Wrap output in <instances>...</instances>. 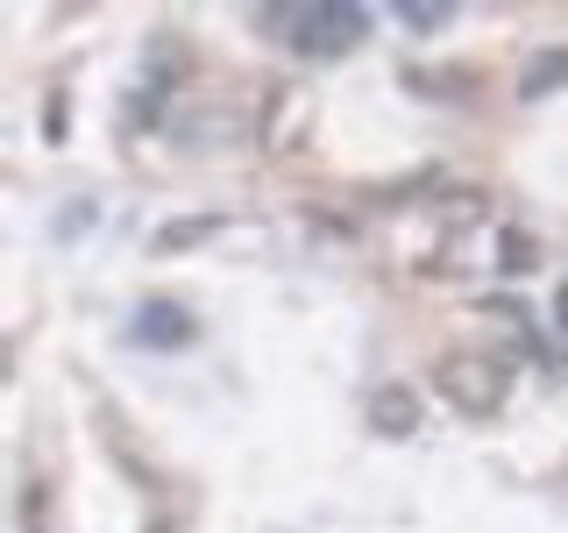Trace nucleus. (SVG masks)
Instances as JSON below:
<instances>
[{
    "label": "nucleus",
    "instance_id": "nucleus-1",
    "mask_svg": "<svg viewBox=\"0 0 568 533\" xmlns=\"http://www.w3.org/2000/svg\"><path fill=\"white\" fill-rule=\"evenodd\" d=\"M434 384L462 420H490L497 405H505V391H511V370L497 363V355H484V349H455V355L434 363Z\"/></svg>",
    "mask_w": 568,
    "mask_h": 533
},
{
    "label": "nucleus",
    "instance_id": "nucleus-5",
    "mask_svg": "<svg viewBox=\"0 0 568 533\" xmlns=\"http://www.w3.org/2000/svg\"><path fill=\"white\" fill-rule=\"evenodd\" d=\"M561 79H568V50H547V58H532V64H526V79H519V100H547Z\"/></svg>",
    "mask_w": 568,
    "mask_h": 533
},
{
    "label": "nucleus",
    "instance_id": "nucleus-6",
    "mask_svg": "<svg viewBox=\"0 0 568 533\" xmlns=\"http://www.w3.org/2000/svg\"><path fill=\"white\" fill-rule=\"evenodd\" d=\"M398 22H405V29H448L455 8H398Z\"/></svg>",
    "mask_w": 568,
    "mask_h": 533
},
{
    "label": "nucleus",
    "instance_id": "nucleus-7",
    "mask_svg": "<svg viewBox=\"0 0 568 533\" xmlns=\"http://www.w3.org/2000/svg\"><path fill=\"white\" fill-rule=\"evenodd\" d=\"M561 328H568V292H561Z\"/></svg>",
    "mask_w": 568,
    "mask_h": 533
},
{
    "label": "nucleus",
    "instance_id": "nucleus-4",
    "mask_svg": "<svg viewBox=\"0 0 568 533\" xmlns=\"http://www.w3.org/2000/svg\"><path fill=\"white\" fill-rule=\"evenodd\" d=\"M369 426H377V434H413V426H419V399L405 384H384L377 399H369Z\"/></svg>",
    "mask_w": 568,
    "mask_h": 533
},
{
    "label": "nucleus",
    "instance_id": "nucleus-3",
    "mask_svg": "<svg viewBox=\"0 0 568 533\" xmlns=\"http://www.w3.org/2000/svg\"><path fill=\"white\" fill-rule=\"evenodd\" d=\"M135 342H142V349H185V342H192V313H185V306H164V299H150V306H135Z\"/></svg>",
    "mask_w": 568,
    "mask_h": 533
},
{
    "label": "nucleus",
    "instance_id": "nucleus-2",
    "mask_svg": "<svg viewBox=\"0 0 568 533\" xmlns=\"http://www.w3.org/2000/svg\"><path fill=\"white\" fill-rule=\"evenodd\" d=\"M284 29V43L298 50V58H342V50L363 43L369 29V8H342V0H320V8H284L271 14Z\"/></svg>",
    "mask_w": 568,
    "mask_h": 533
}]
</instances>
